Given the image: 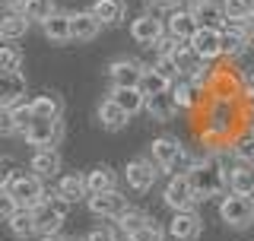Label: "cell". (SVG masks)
Wrapping results in <instances>:
<instances>
[{
	"label": "cell",
	"instance_id": "1",
	"mask_svg": "<svg viewBox=\"0 0 254 241\" xmlns=\"http://www.w3.org/2000/svg\"><path fill=\"white\" fill-rule=\"evenodd\" d=\"M3 194H10L19 206H38L45 194V178L35 172H6L3 178Z\"/></svg>",
	"mask_w": 254,
	"mask_h": 241
},
{
	"label": "cell",
	"instance_id": "2",
	"mask_svg": "<svg viewBox=\"0 0 254 241\" xmlns=\"http://www.w3.org/2000/svg\"><path fill=\"white\" fill-rule=\"evenodd\" d=\"M188 178H190V184H194V190H197L200 200L219 197L222 190L229 187V172L219 165V159H203V162H197Z\"/></svg>",
	"mask_w": 254,
	"mask_h": 241
},
{
	"label": "cell",
	"instance_id": "3",
	"mask_svg": "<svg viewBox=\"0 0 254 241\" xmlns=\"http://www.w3.org/2000/svg\"><path fill=\"white\" fill-rule=\"evenodd\" d=\"M153 159L159 168H165V172L175 175H190L194 172V159L188 156V149L181 146L178 140H172V136H159V140H153Z\"/></svg>",
	"mask_w": 254,
	"mask_h": 241
},
{
	"label": "cell",
	"instance_id": "4",
	"mask_svg": "<svg viewBox=\"0 0 254 241\" xmlns=\"http://www.w3.org/2000/svg\"><path fill=\"white\" fill-rule=\"evenodd\" d=\"M67 210L70 203L64 197H45L38 206H32V213H35V232L38 235H58L61 226L67 222Z\"/></svg>",
	"mask_w": 254,
	"mask_h": 241
},
{
	"label": "cell",
	"instance_id": "5",
	"mask_svg": "<svg viewBox=\"0 0 254 241\" xmlns=\"http://www.w3.org/2000/svg\"><path fill=\"white\" fill-rule=\"evenodd\" d=\"M219 216H222L226 226L245 229V226L254 222V200L242 197V194H229V197H222V203H219Z\"/></svg>",
	"mask_w": 254,
	"mask_h": 241
},
{
	"label": "cell",
	"instance_id": "6",
	"mask_svg": "<svg viewBox=\"0 0 254 241\" xmlns=\"http://www.w3.org/2000/svg\"><path fill=\"white\" fill-rule=\"evenodd\" d=\"M162 200H165V206H172L175 213H185V210H190V206H194L200 197H197V190H194V184H190L188 175H175V178L165 184Z\"/></svg>",
	"mask_w": 254,
	"mask_h": 241
},
{
	"label": "cell",
	"instance_id": "7",
	"mask_svg": "<svg viewBox=\"0 0 254 241\" xmlns=\"http://www.w3.org/2000/svg\"><path fill=\"white\" fill-rule=\"evenodd\" d=\"M89 210L102 219H121L127 213V197L121 190H105V194H89Z\"/></svg>",
	"mask_w": 254,
	"mask_h": 241
},
{
	"label": "cell",
	"instance_id": "8",
	"mask_svg": "<svg viewBox=\"0 0 254 241\" xmlns=\"http://www.w3.org/2000/svg\"><path fill=\"white\" fill-rule=\"evenodd\" d=\"M190 13H194L197 26L200 29H226L229 26V16H226V6L216 3V0H194V6H190Z\"/></svg>",
	"mask_w": 254,
	"mask_h": 241
},
{
	"label": "cell",
	"instance_id": "9",
	"mask_svg": "<svg viewBox=\"0 0 254 241\" xmlns=\"http://www.w3.org/2000/svg\"><path fill=\"white\" fill-rule=\"evenodd\" d=\"M58 133H61V124H58V118H35L32 124L26 127V143L29 146H38V149H45V146H51L54 140H58Z\"/></svg>",
	"mask_w": 254,
	"mask_h": 241
},
{
	"label": "cell",
	"instance_id": "10",
	"mask_svg": "<svg viewBox=\"0 0 254 241\" xmlns=\"http://www.w3.org/2000/svg\"><path fill=\"white\" fill-rule=\"evenodd\" d=\"M200 229H203V222H200V216H197L194 210L175 213L172 222H169V235L175 241H197L200 238Z\"/></svg>",
	"mask_w": 254,
	"mask_h": 241
},
{
	"label": "cell",
	"instance_id": "11",
	"mask_svg": "<svg viewBox=\"0 0 254 241\" xmlns=\"http://www.w3.org/2000/svg\"><path fill=\"white\" fill-rule=\"evenodd\" d=\"M190 51L200 60H213L222 54V32L219 29H197V35L190 38Z\"/></svg>",
	"mask_w": 254,
	"mask_h": 241
},
{
	"label": "cell",
	"instance_id": "12",
	"mask_svg": "<svg viewBox=\"0 0 254 241\" xmlns=\"http://www.w3.org/2000/svg\"><path fill=\"white\" fill-rule=\"evenodd\" d=\"M130 35H133L137 45H159V38L165 35V26H162V19H156L153 13H143V16L133 19Z\"/></svg>",
	"mask_w": 254,
	"mask_h": 241
},
{
	"label": "cell",
	"instance_id": "13",
	"mask_svg": "<svg viewBox=\"0 0 254 241\" xmlns=\"http://www.w3.org/2000/svg\"><path fill=\"white\" fill-rule=\"evenodd\" d=\"M232 118H235V102H232V99H216V102L210 105L206 127H210V133L226 136L229 130H232Z\"/></svg>",
	"mask_w": 254,
	"mask_h": 241
},
{
	"label": "cell",
	"instance_id": "14",
	"mask_svg": "<svg viewBox=\"0 0 254 241\" xmlns=\"http://www.w3.org/2000/svg\"><path fill=\"white\" fill-rule=\"evenodd\" d=\"M143 73H146V70H143L140 63H133V60H115L108 67V79H111V86H115V89H124V86H140L143 83Z\"/></svg>",
	"mask_w": 254,
	"mask_h": 241
},
{
	"label": "cell",
	"instance_id": "15",
	"mask_svg": "<svg viewBox=\"0 0 254 241\" xmlns=\"http://www.w3.org/2000/svg\"><path fill=\"white\" fill-rule=\"evenodd\" d=\"M124 178H127V184H130L133 190H140V194H146V190H149V187L156 184L159 172H156V165H153V162H146V159H137V162H130V165H127Z\"/></svg>",
	"mask_w": 254,
	"mask_h": 241
},
{
	"label": "cell",
	"instance_id": "16",
	"mask_svg": "<svg viewBox=\"0 0 254 241\" xmlns=\"http://www.w3.org/2000/svg\"><path fill=\"white\" fill-rule=\"evenodd\" d=\"M26 95V76L22 73H0V105L16 108Z\"/></svg>",
	"mask_w": 254,
	"mask_h": 241
},
{
	"label": "cell",
	"instance_id": "17",
	"mask_svg": "<svg viewBox=\"0 0 254 241\" xmlns=\"http://www.w3.org/2000/svg\"><path fill=\"white\" fill-rule=\"evenodd\" d=\"M146 115L153 120H172L178 115V99L175 92H159V95H146Z\"/></svg>",
	"mask_w": 254,
	"mask_h": 241
},
{
	"label": "cell",
	"instance_id": "18",
	"mask_svg": "<svg viewBox=\"0 0 254 241\" xmlns=\"http://www.w3.org/2000/svg\"><path fill=\"white\" fill-rule=\"evenodd\" d=\"M197 19H194V13L190 10H175L169 19H165V32L175 38H185V42H190V38L197 35Z\"/></svg>",
	"mask_w": 254,
	"mask_h": 241
},
{
	"label": "cell",
	"instance_id": "19",
	"mask_svg": "<svg viewBox=\"0 0 254 241\" xmlns=\"http://www.w3.org/2000/svg\"><path fill=\"white\" fill-rule=\"evenodd\" d=\"M99 29H102V22L92 16V10L70 16V35H73V42H92L99 35Z\"/></svg>",
	"mask_w": 254,
	"mask_h": 241
},
{
	"label": "cell",
	"instance_id": "20",
	"mask_svg": "<svg viewBox=\"0 0 254 241\" xmlns=\"http://www.w3.org/2000/svg\"><path fill=\"white\" fill-rule=\"evenodd\" d=\"M92 16L102 22V26H118V22L127 16V3L124 0H95Z\"/></svg>",
	"mask_w": 254,
	"mask_h": 241
},
{
	"label": "cell",
	"instance_id": "21",
	"mask_svg": "<svg viewBox=\"0 0 254 241\" xmlns=\"http://www.w3.org/2000/svg\"><path fill=\"white\" fill-rule=\"evenodd\" d=\"M58 197H64L67 203H76V200L89 197V184H86L83 175H64L58 181V190H54Z\"/></svg>",
	"mask_w": 254,
	"mask_h": 241
},
{
	"label": "cell",
	"instance_id": "22",
	"mask_svg": "<svg viewBox=\"0 0 254 241\" xmlns=\"http://www.w3.org/2000/svg\"><path fill=\"white\" fill-rule=\"evenodd\" d=\"M111 99L121 105L127 115H137V111L146 108V92L140 86H124V89H111Z\"/></svg>",
	"mask_w": 254,
	"mask_h": 241
},
{
	"label": "cell",
	"instance_id": "23",
	"mask_svg": "<svg viewBox=\"0 0 254 241\" xmlns=\"http://www.w3.org/2000/svg\"><path fill=\"white\" fill-rule=\"evenodd\" d=\"M32 172L35 175H42V178H54V175L61 172V156L54 152L51 146H45V149H35V156H32Z\"/></svg>",
	"mask_w": 254,
	"mask_h": 241
},
{
	"label": "cell",
	"instance_id": "24",
	"mask_svg": "<svg viewBox=\"0 0 254 241\" xmlns=\"http://www.w3.org/2000/svg\"><path fill=\"white\" fill-rule=\"evenodd\" d=\"M245 48H248V35H245V29L238 26V22H229V26L222 29V54H226V58H238Z\"/></svg>",
	"mask_w": 254,
	"mask_h": 241
},
{
	"label": "cell",
	"instance_id": "25",
	"mask_svg": "<svg viewBox=\"0 0 254 241\" xmlns=\"http://www.w3.org/2000/svg\"><path fill=\"white\" fill-rule=\"evenodd\" d=\"M99 120H102V127H105V130H121L127 120H130V115H127V111L118 105L115 99H105L99 105Z\"/></svg>",
	"mask_w": 254,
	"mask_h": 241
},
{
	"label": "cell",
	"instance_id": "26",
	"mask_svg": "<svg viewBox=\"0 0 254 241\" xmlns=\"http://www.w3.org/2000/svg\"><path fill=\"white\" fill-rule=\"evenodd\" d=\"M45 35L51 38V42H73V35H70V16L67 13H54L51 19L42 22Z\"/></svg>",
	"mask_w": 254,
	"mask_h": 241
},
{
	"label": "cell",
	"instance_id": "27",
	"mask_svg": "<svg viewBox=\"0 0 254 241\" xmlns=\"http://www.w3.org/2000/svg\"><path fill=\"white\" fill-rule=\"evenodd\" d=\"M29 32V19L22 13H6L3 19H0V35H3V42H16V38H22Z\"/></svg>",
	"mask_w": 254,
	"mask_h": 241
},
{
	"label": "cell",
	"instance_id": "28",
	"mask_svg": "<svg viewBox=\"0 0 254 241\" xmlns=\"http://www.w3.org/2000/svg\"><path fill=\"white\" fill-rule=\"evenodd\" d=\"M6 222H10V232L19 235V238H29L32 232H35V213H32V206H19Z\"/></svg>",
	"mask_w": 254,
	"mask_h": 241
},
{
	"label": "cell",
	"instance_id": "29",
	"mask_svg": "<svg viewBox=\"0 0 254 241\" xmlns=\"http://www.w3.org/2000/svg\"><path fill=\"white\" fill-rule=\"evenodd\" d=\"M86 184H89V194H105V190H115V172L105 165L92 168L89 175H86Z\"/></svg>",
	"mask_w": 254,
	"mask_h": 241
},
{
	"label": "cell",
	"instance_id": "30",
	"mask_svg": "<svg viewBox=\"0 0 254 241\" xmlns=\"http://www.w3.org/2000/svg\"><path fill=\"white\" fill-rule=\"evenodd\" d=\"M229 190L242 197H254V172L251 168H232L229 175Z\"/></svg>",
	"mask_w": 254,
	"mask_h": 241
},
{
	"label": "cell",
	"instance_id": "31",
	"mask_svg": "<svg viewBox=\"0 0 254 241\" xmlns=\"http://www.w3.org/2000/svg\"><path fill=\"white\" fill-rule=\"evenodd\" d=\"M19 13L26 16L29 22H45V19L54 16V6H51V0H22Z\"/></svg>",
	"mask_w": 254,
	"mask_h": 241
},
{
	"label": "cell",
	"instance_id": "32",
	"mask_svg": "<svg viewBox=\"0 0 254 241\" xmlns=\"http://www.w3.org/2000/svg\"><path fill=\"white\" fill-rule=\"evenodd\" d=\"M29 108L35 118H61V99L58 95H38V99L29 102Z\"/></svg>",
	"mask_w": 254,
	"mask_h": 241
},
{
	"label": "cell",
	"instance_id": "33",
	"mask_svg": "<svg viewBox=\"0 0 254 241\" xmlns=\"http://www.w3.org/2000/svg\"><path fill=\"white\" fill-rule=\"evenodd\" d=\"M140 89L146 92V95H159V92H169V89H172V79H165V76L159 73L156 67H149L146 73H143V83H140Z\"/></svg>",
	"mask_w": 254,
	"mask_h": 241
},
{
	"label": "cell",
	"instance_id": "34",
	"mask_svg": "<svg viewBox=\"0 0 254 241\" xmlns=\"http://www.w3.org/2000/svg\"><path fill=\"white\" fill-rule=\"evenodd\" d=\"M0 70L3 73H19L22 70V51L13 45H3L0 48Z\"/></svg>",
	"mask_w": 254,
	"mask_h": 241
},
{
	"label": "cell",
	"instance_id": "35",
	"mask_svg": "<svg viewBox=\"0 0 254 241\" xmlns=\"http://www.w3.org/2000/svg\"><path fill=\"white\" fill-rule=\"evenodd\" d=\"M222 6H226L229 22H245V19H248V16L254 13L251 0H222Z\"/></svg>",
	"mask_w": 254,
	"mask_h": 241
},
{
	"label": "cell",
	"instance_id": "36",
	"mask_svg": "<svg viewBox=\"0 0 254 241\" xmlns=\"http://www.w3.org/2000/svg\"><path fill=\"white\" fill-rule=\"evenodd\" d=\"M232 152H235V159H242V162H251L254 159V130H245L242 136H235Z\"/></svg>",
	"mask_w": 254,
	"mask_h": 241
},
{
	"label": "cell",
	"instance_id": "37",
	"mask_svg": "<svg viewBox=\"0 0 254 241\" xmlns=\"http://www.w3.org/2000/svg\"><path fill=\"white\" fill-rule=\"evenodd\" d=\"M143 226H149V219H146L143 213H130V210H127V213L121 216V219H118V229H121L127 238H130V235H137V232H140Z\"/></svg>",
	"mask_w": 254,
	"mask_h": 241
},
{
	"label": "cell",
	"instance_id": "38",
	"mask_svg": "<svg viewBox=\"0 0 254 241\" xmlns=\"http://www.w3.org/2000/svg\"><path fill=\"white\" fill-rule=\"evenodd\" d=\"M172 92H175V99H178V108H194L197 105V86L194 83H178Z\"/></svg>",
	"mask_w": 254,
	"mask_h": 241
},
{
	"label": "cell",
	"instance_id": "39",
	"mask_svg": "<svg viewBox=\"0 0 254 241\" xmlns=\"http://www.w3.org/2000/svg\"><path fill=\"white\" fill-rule=\"evenodd\" d=\"M156 70H159V73H162L165 79H172V83H175V79H178V73H181V63L175 60V58H169V54H159Z\"/></svg>",
	"mask_w": 254,
	"mask_h": 241
},
{
	"label": "cell",
	"instance_id": "40",
	"mask_svg": "<svg viewBox=\"0 0 254 241\" xmlns=\"http://www.w3.org/2000/svg\"><path fill=\"white\" fill-rule=\"evenodd\" d=\"M133 241H162V229L156 226V222H149V226H143L137 235H130Z\"/></svg>",
	"mask_w": 254,
	"mask_h": 241
},
{
	"label": "cell",
	"instance_id": "41",
	"mask_svg": "<svg viewBox=\"0 0 254 241\" xmlns=\"http://www.w3.org/2000/svg\"><path fill=\"white\" fill-rule=\"evenodd\" d=\"M83 241H115V232L105 229V226H99V229H92L89 235H86Z\"/></svg>",
	"mask_w": 254,
	"mask_h": 241
},
{
	"label": "cell",
	"instance_id": "42",
	"mask_svg": "<svg viewBox=\"0 0 254 241\" xmlns=\"http://www.w3.org/2000/svg\"><path fill=\"white\" fill-rule=\"evenodd\" d=\"M0 210H3V219H10V216L19 210V203H16L10 194H3V197H0Z\"/></svg>",
	"mask_w": 254,
	"mask_h": 241
},
{
	"label": "cell",
	"instance_id": "43",
	"mask_svg": "<svg viewBox=\"0 0 254 241\" xmlns=\"http://www.w3.org/2000/svg\"><path fill=\"white\" fill-rule=\"evenodd\" d=\"M238 26H242V29H245V35H248V45H254V13H251L245 22H238Z\"/></svg>",
	"mask_w": 254,
	"mask_h": 241
},
{
	"label": "cell",
	"instance_id": "44",
	"mask_svg": "<svg viewBox=\"0 0 254 241\" xmlns=\"http://www.w3.org/2000/svg\"><path fill=\"white\" fill-rule=\"evenodd\" d=\"M42 241H67V238H61V232H58V235H42Z\"/></svg>",
	"mask_w": 254,
	"mask_h": 241
},
{
	"label": "cell",
	"instance_id": "45",
	"mask_svg": "<svg viewBox=\"0 0 254 241\" xmlns=\"http://www.w3.org/2000/svg\"><path fill=\"white\" fill-rule=\"evenodd\" d=\"M156 3H162V6H178L181 0H156Z\"/></svg>",
	"mask_w": 254,
	"mask_h": 241
},
{
	"label": "cell",
	"instance_id": "46",
	"mask_svg": "<svg viewBox=\"0 0 254 241\" xmlns=\"http://www.w3.org/2000/svg\"><path fill=\"white\" fill-rule=\"evenodd\" d=\"M6 6H22V0H3Z\"/></svg>",
	"mask_w": 254,
	"mask_h": 241
},
{
	"label": "cell",
	"instance_id": "47",
	"mask_svg": "<svg viewBox=\"0 0 254 241\" xmlns=\"http://www.w3.org/2000/svg\"><path fill=\"white\" fill-rule=\"evenodd\" d=\"M127 241H133V238H127Z\"/></svg>",
	"mask_w": 254,
	"mask_h": 241
}]
</instances>
